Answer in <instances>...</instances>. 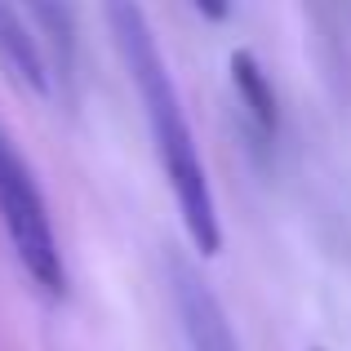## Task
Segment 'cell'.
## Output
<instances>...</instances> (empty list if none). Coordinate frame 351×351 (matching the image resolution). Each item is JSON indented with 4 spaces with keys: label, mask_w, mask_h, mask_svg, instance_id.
<instances>
[{
    "label": "cell",
    "mask_w": 351,
    "mask_h": 351,
    "mask_svg": "<svg viewBox=\"0 0 351 351\" xmlns=\"http://www.w3.org/2000/svg\"><path fill=\"white\" fill-rule=\"evenodd\" d=\"M107 23H112L116 49H120L125 71L138 89L147 129H152L156 160H160V173L169 182L173 200H178L182 227H187L191 245L209 258L223 249V218H218L214 182H209V169L200 160V147H196V134L187 125V112H182L173 71H169V62L160 53V40L152 32V18L138 5H112L107 9Z\"/></svg>",
    "instance_id": "6da1fadb"
},
{
    "label": "cell",
    "mask_w": 351,
    "mask_h": 351,
    "mask_svg": "<svg viewBox=\"0 0 351 351\" xmlns=\"http://www.w3.org/2000/svg\"><path fill=\"white\" fill-rule=\"evenodd\" d=\"M0 223H5L9 249H14L18 267L32 276V285L49 298H62L67 293V267H62L49 205H45V191L36 182L32 165L14 152L5 129H0Z\"/></svg>",
    "instance_id": "7a4b0ae2"
},
{
    "label": "cell",
    "mask_w": 351,
    "mask_h": 351,
    "mask_svg": "<svg viewBox=\"0 0 351 351\" xmlns=\"http://www.w3.org/2000/svg\"><path fill=\"white\" fill-rule=\"evenodd\" d=\"M169 280H173V307H178V320H182V334H187L191 351H240L236 329L227 320L218 293L187 263H173Z\"/></svg>",
    "instance_id": "3957f363"
},
{
    "label": "cell",
    "mask_w": 351,
    "mask_h": 351,
    "mask_svg": "<svg viewBox=\"0 0 351 351\" xmlns=\"http://www.w3.org/2000/svg\"><path fill=\"white\" fill-rule=\"evenodd\" d=\"M0 67L27 94H49V85H53L49 53H45L40 32L14 5H0Z\"/></svg>",
    "instance_id": "277c9868"
},
{
    "label": "cell",
    "mask_w": 351,
    "mask_h": 351,
    "mask_svg": "<svg viewBox=\"0 0 351 351\" xmlns=\"http://www.w3.org/2000/svg\"><path fill=\"white\" fill-rule=\"evenodd\" d=\"M232 85L240 94V107L249 112V120L258 125V134H276V94L271 85H267L263 67H258V58L249 49H236L232 53Z\"/></svg>",
    "instance_id": "5b68a950"
},
{
    "label": "cell",
    "mask_w": 351,
    "mask_h": 351,
    "mask_svg": "<svg viewBox=\"0 0 351 351\" xmlns=\"http://www.w3.org/2000/svg\"><path fill=\"white\" fill-rule=\"evenodd\" d=\"M311 351H325V347H311Z\"/></svg>",
    "instance_id": "8992f818"
}]
</instances>
